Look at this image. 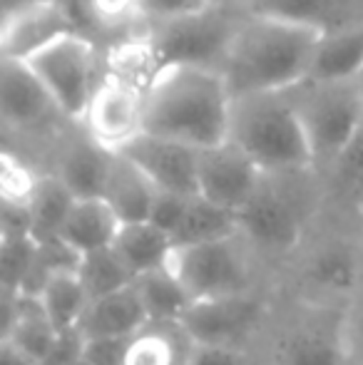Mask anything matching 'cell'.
<instances>
[{"mask_svg":"<svg viewBox=\"0 0 363 365\" xmlns=\"http://www.w3.org/2000/svg\"><path fill=\"white\" fill-rule=\"evenodd\" d=\"M38 298L60 333L78 331L80 318L88 311L90 303V293L80 281L78 269H68L50 276L40 289Z\"/></svg>","mask_w":363,"mask_h":365,"instance_id":"4316f807","label":"cell"},{"mask_svg":"<svg viewBox=\"0 0 363 365\" xmlns=\"http://www.w3.org/2000/svg\"><path fill=\"white\" fill-rule=\"evenodd\" d=\"M309 137L316 174L334 172L363 137L359 80H304L289 90Z\"/></svg>","mask_w":363,"mask_h":365,"instance_id":"277c9868","label":"cell"},{"mask_svg":"<svg viewBox=\"0 0 363 365\" xmlns=\"http://www.w3.org/2000/svg\"><path fill=\"white\" fill-rule=\"evenodd\" d=\"M229 140L244 149L264 174L316 172L309 137L289 90L234 97Z\"/></svg>","mask_w":363,"mask_h":365,"instance_id":"3957f363","label":"cell"},{"mask_svg":"<svg viewBox=\"0 0 363 365\" xmlns=\"http://www.w3.org/2000/svg\"><path fill=\"white\" fill-rule=\"evenodd\" d=\"M187 194H175V192H157L155 204H152V212H150V221L157 224L160 229H165L167 234H175L177 226L187 212V204H189Z\"/></svg>","mask_w":363,"mask_h":365,"instance_id":"836d02e7","label":"cell"},{"mask_svg":"<svg viewBox=\"0 0 363 365\" xmlns=\"http://www.w3.org/2000/svg\"><path fill=\"white\" fill-rule=\"evenodd\" d=\"M264 179V172L232 140L199 149V194L232 212H242Z\"/></svg>","mask_w":363,"mask_h":365,"instance_id":"8fae6325","label":"cell"},{"mask_svg":"<svg viewBox=\"0 0 363 365\" xmlns=\"http://www.w3.org/2000/svg\"><path fill=\"white\" fill-rule=\"evenodd\" d=\"M321 30L274 15L247 13L219 73L234 97L291 90L311 73Z\"/></svg>","mask_w":363,"mask_h":365,"instance_id":"6da1fadb","label":"cell"},{"mask_svg":"<svg viewBox=\"0 0 363 365\" xmlns=\"http://www.w3.org/2000/svg\"><path fill=\"white\" fill-rule=\"evenodd\" d=\"M344 326L351 365H363V296L351 301L349 311L344 313Z\"/></svg>","mask_w":363,"mask_h":365,"instance_id":"8d00e7d4","label":"cell"},{"mask_svg":"<svg viewBox=\"0 0 363 365\" xmlns=\"http://www.w3.org/2000/svg\"><path fill=\"white\" fill-rule=\"evenodd\" d=\"M244 15L247 10L237 0H209L175 18L147 20L145 33L160 55L162 70L170 65L219 70Z\"/></svg>","mask_w":363,"mask_h":365,"instance_id":"5b68a950","label":"cell"},{"mask_svg":"<svg viewBox=\"0 0 363 365\" xmlns=\"http://www.w3.org/2000/svg\"><path fill=\"white\" fill-rule=\"evenodd\" d=\"M361 217H363V214H361Z\"/></svg>","mask_w":363,"mask_h":365,"instance_id":"ee69618b","label":"cell"},{"mask_svg":"<svg viewBox=\"0 0 363 365\" xmlns=\"http://www.w3.org/2000/svg\"><path fill=\"white\" fill-rule=\"evenodd\" d=\"M120 226V217L102 197H80L75 199L73 209L65 219L60 239L83 256L115 244Z\"/></svg>","mask_w":363,"mask_h":365,"instance_id":"603a6c76","label":"cell"},{"mask_svg":"<svg viewBox=\"0 0 363 365\" xmlns=\"http://www.w3.org/2000/svg\"><path fill=\"white\" fill-rule=\"evenodd\" d=\"M272 351V361L264 365H351L344 316L339 323L294 321L276 336Z\"/></svg>","mask_w":363,"mask_h":365,"instance_id":"5bb4252c","label":"cell"},{"mask_svg":"<svg viewBox=\"0 0 363 365\" xmlns=\"http://www.w3.org/2000/svg\"><path fill=\"white\" fill-rule=\"evenodd\" d=\"M90 5L102 35L130 30L137 23H147L145 0H90ZM135 33H140V30H135Z\"/></svg>","mask_w":363,"mask_h":365,"instance_id":"d6a6232c","label":"cell"},{"mask_svg":"<svg viewBox=\"0 0 363 365\" xmlns=\"http://www.w3.org/2000/svg\"><path fill=\"white\" fill-rule=\"evenodd\" d=\"M75 194L55 172H45L35 189V197L30 202V234L38 241L58 239L63 224L68 219L70 209L75 204Z\"/></svg>","mask_w":363,"mask_h":365,"instance_id":"484cf974","label":"cell"},{"mask_svg":"<svg viewBox=\"0 0 363 365\" xmlns=\"http://www.w3.org/2000/svg\"><path fill=\"white\" fill-rule=\"evenodd\" d=\"M304 281L316 301L356 298L361 286V254L344 239L316 246L304 264Z\"/></svg>","mask_w":363,"mask_h":365,"instance_id":"2e32d148","label":"cell"},{"mask_svg":"<svg viewBox=\"0 0 363 365\" xmlns=\"http://www.w3.org/2000/svg\"><path fill=\"white\" fill-rule=\"evenodd\" d=\"M112 246L120 254V259L125 261L130 274L137 279V276L147 274V271L167 266L172 249H175V241L165 229H160V226L147 219L122 224Z\"/></svg>","mask_w":363,"mask_h":365,"instance_id":"cb8c5ba5","label":"cell"},{"mask_svg":"<svg viewBox=\"0 0 363 365\" xmlns=\"http://www.w3.org/2000/svg\"><path fill=\"white\" fill-rule=\"evenodd\" d=\"M147 318V308L132 281L125 289L90 298L88 311L80 318L78 333L83 338H127Z\"/></svg>","mask_w":363,"mask_h":365,"instance_id":"ffe728a7","label":"cell"},{"mask_svg":"<svg viewBox=\"0 0 363 365\" xmlns=\"http://www.w3.org/2000/svg\"><path fill=\"white\" fill-rule=\"evenodd\" d=\"M361 68H363V23L321 35L309 77L311 80H354L361 73Z\"/></svg>","mask_w":363,"mask_h":365,"instance_id":"d4e9b609","label":"cell"},{"mask_svg":"<svg viewBox=\"0 0 363 365\" xmlns=\"http://www.w3.org/2000/svg\"><path fill=\"white\" fill-rule=\"evenodd\" d=\"M43 3H48V0H0V23H8V20L18 18L20 13H28Z\"/></svg>","mask_w":363,"mask_h":365,"instance_id":"f35d334b","label":"cell"},{"mask_svg":"<svg viewBox=\"0 0 363 365\" xmlns=\"http://www.w3.org/2000/svg\"><path fill=\"white\" fill-rule=\"evenodd\" d=\"M239 234V214L232 209H224L219 204L204 199L202 194H194L187 204V212L172 234L175 246L202 244V241L224 239V236Z\"/></svg>","mask_w":363,"mask_h":365,"instance_id":"83f0119b","label":"cell"},{"mask_svg":"<svg viewBox=\"0 0 363 365\" xmlns=\"http://www.w3.org/2000/svg\"><path fill=\"white\" fill-rule=\"evenodd\" d=\"M160 73V55H157L155 45L147 38L145 30L112 40L110 48L102 55V75L125 82V85L135 87L145 95L155 85Z\"/></svg>","mask_w":363,"mask_h":365,"instance_id":"7402d4cb","label":"cell"},{"mask_svg":"<svg viewBox=\"0 0 363 365\" xmlns=\"http://www.w3.org/2000/svg\"><path fill=\"white\" fill-rule=\"evenodd\" d=\"M120 152H125L160 192L187 197L199 194V149L142 132Z\"/></svg>","mask_w":363,"mask_h":365,"instance_id":"4fadbf2b","label":"cell"},{"mask_svg":"<svg viewBox=\"0 0 363 365\" xmlns=\"http://www.w3.org/2000/svg\"><path fill=\"white\" fill-rule=\"evenodd\" d=\"M68 33H75L68 13L58 0H48L8 23H0V58L30 60Z\"/></svg>","mask_w":363,"mask_h":365,"instance_id":"ac0fdd59","label":"cell"},{"mask_svg":"<svg viewBox=\"0 0 363 365\" xmlns=\"http://www.w3.org/2000/svg\"><path fill=\"white\" fill-rule=\"evenodd\" d=\"M112 149L102 147L92 140L90 132L83 125H75V132L63 137L58 145L53 172L70 187L75 197H102L105 179L110 172Z\"/></svg>","mask_w":363,"mask_h":365,"instance_id":"9a60e30c","label":"cell"},{"mask_svg":"<svg viewBox=\"0 0 363 365\" xmlns=\"http://www.w3.org/2000/svg\"><path fill=\"white\" fill-rule=\"evenodd\" d=\"M35 256H38V239L30 231H3V251H0L3 291L18 293L23 289Z\"/></svg>","mask_w":363,"mask_h":365,"instance_id":"4dcf8cb0","label":"cell"},{"mask_svg":"<svg viewBox=\"0 0 363 365\" xmlns=\"http://www.w3.org/2000/svg\"><path fill=\"white\" fill-rule=\"evenodd\" d=\"M351 192H354V204L356 209L363 214V147H361V157H359V167L354 172V179H351Z\"/></svg>","mask_w":363,"mask_h":365,"instance_id":"ab89813d","label":"cell"},{"mask_svg":"<svg viewBox=\"0 0 363 365\" xmlns=\"http://www.w3.org/2000/svg\"><path fill=\"white\" fill-rule=\"evenodd\" d=\"M70 122H83L90 100L102 80L100 50L83 33H68L38 55L25 60Z\"/></svg>","mask_w":363,"mask_h":365,"instance_id":"ba28073f","label":"cell"},{"mask_svg":"<svg viewBox=\"0 0 363 365\" xmlns=\"http://www.w3.org/2000/svg\"><path fill=\"white\" fill-rule=\"evenodd\" d=\"M40 177L43 174L35 172L20 154L10 152V149L0 154V197H3V204L30 207Z\"/></svg>","mask_w":363,"mask_h":365,"instance_id":"1f68e13d","label":"cell"},{"mask_svg":"<svg viewBox=\"0 0 363 365\" xmlns=\"http://www.w3.org/2000/svg\"><path fill=\"white\" fill-rule=\"evenodd\" d=\"M145 92L102 75L80 125L102 147L120 152L145 132Z\"/></svg>","mask_w":363,"mask_h":365,"instance_id":"9c48e42d","label":"cell"},{"mask_svg":"<svg viewBox=\"0 0 363 365\" xmlns=\"http://www.w3.org/2000/svg\"><path fill=\"white\" fill-rule=\"evenodd\" d=\"M0 351H3V365H38L30 358H25L23 353L15 351L10 343H0Z\"/></svg>","mask_w":363,"mask_h":365,"instance_id":"60d3db41","label":"cell"},{"mask_svg":"<svg viewBox=\"0 0 363 365\" xmlns=\"http://www.w3.org/2000/svg\"><path fill=\"white\" fill-rule=\"evenodd\" d=\"M264 303L254 296V291L234 293V296L194 301L182 321L197 338V343L244 348L247 338H252L262 326Z\"/></svg>","mask_w":363,"mask_h":365,"instance_id":"7c38bea8","label":"cell"},{"mask_svg":"<svg viewBox=\"0 0 363 365\" xmlns=\"http://www.w3.org/2000/svg\"><path fill=\"white\" fill-rule=\"evenodd\" d=\"M316 172L264 174L262 184L239 212V231L254 251L284 256L301 246L311 219L309 182Z\"/></svg>","mask_w":363,"mask_h":365,"instance_id":"8992f818","label":"cell"},{"mask_svg":"<svg viewBox=\"0 0 363 365\" xmlns=\"http://www.w3.org/2000/svg\"><path fill=\"white\" fill-rule=\"evenodd\" d=\"M234 95L214 68L170 65L145 100V132L207 149L229 140Z\"/></svg>","mask_w":363,"mask_h":365,"instance_id":"7a4b0ae2","label":"cell"},{"mask_svg":"<svg viewBox=\"0 0 363 365\" xmlns=\"http://www.w3.org/2000/svg\"><path fill=\"white\" fill-rule=\"evenodd\" d=\"M75 365H90V363H85V361H83V358H80V361H78V363H75Z\"/></svg>","mask_w":363,"mask_h":365,"instance_id":"7bdbcfd3","label":"cell"},{"mask_svg":"<svg viewBox=\"0 0 363 365\" xmlns=\"http://www.w3.org/2000/svg\"><path fill=\"white\" fill-rule=\"evenodd\" d=\"M0 117L3 125L18 135L43 132L65 120L30 65L13 58H0Z\"/></svg>","mask_w":363,"mask_h":365,"instance_id":"30bf717a","label":"cell"},{"mask_svg":"<svg viewBox=\"0 0 363 365\" xmlns=\"http://www.w3.org/2000/svg\"><path fill=\"white\" fill-rule=\"evenodd\" d=\"M157 192L160 189L152 184V179L125 152L112 154L110 172H107L105 189H102V199L115 209V214L120 217L122 224L150 219Z\"/></svg>","mask_w":363,"mask_h":365,"instance_id":"44dd1931","label":"cell"},{"mask_svg":"<svg viewBox=\"0 0 363 365\" xmlns=\"http://www.w3.org/2000/svg\"><path fill=\"white\" fill-rule=\"evenodd\" d=\"M189 365H252L244 348L214 346V343H197Z\"/></svg>","mask_w":363,"mask_h":365,"instance_id":"d590c367","label":"cell"},{"mask_svg":"<svg viewBox=\"0 0 363 365\" xmlns=\"http://www.w3.org/2000/svg\"><path fill=\"white\" fill-rule=\"evenodd\" d=\"M127 338H83V361L90 365H122Z\"/></svg>","mask_w":363,"mask_h":365,"instance_id":"e575fe53","label":"cell"},{"mask_svg":"<svg viewBox=\"0 0 363 365\" xmlns=\"http://www.w3.org/2000/svg\"><path fill=\"white\" fill-rule=\"evenodd\" d=\"M78 276L83 281V286L88 289L90 298L105 296L117 289H125L135 281V276L130 274V269L125 266V261L120 259V254L115 251V246L107 249H97L90 254H83L78 261Z\"/></svg>","mask_w":363,"mask_h":365,"instance_id":"f546056e","label":"cell"},{"mask_svg":"<svg viewBox=\"0 0 363 365\" xmlns=\"http://www.w3.org/2000/svg\"><path fill=\"white\" fill-rule=\"evenodd\" d=\"M207 3L209 0H145V18L147 20L175 18V15L197 10Z\"/></svg>","mask_w":363,"mask_h":365,"instance_id":"74e56055","label":"cell"},{"mask_svg":"<svg viewBox=\"0 0 363 365\" xmlns=\"http://www.w3.org/2000/svg\"><path fill=\"white\" fill-rule=\"evenodd\" d=\"M135 289L140 291L150 318H184V313L194 303L180 279L167 266L137 276Z\"/></svg>","mask_w":363,"mask_h":365,"instance_id":"f1b7e54d","label":"cell"},{"mask_svg":"<svg viewBox=\"0 0 363 365\" xmlns=\"http://www.w3.org/2000/svg\"><path fill=\"white\" fill-rule=\"evenodd\" d=\"M197 338L182 318H147L125 343L122 365H189Z\"/></svg>","mask_w":363,"mask_h":365,"instance_id":"e0dca14e","label":"cell"},{"mask_svg":"<svg viewBox=\"0 0 363 365\" xmlns=\"http://www.w3.org/2000/svg\"><path fill=\"white\" fill-rule=\"evenodd\" d=\"M247 13L274 15L321 33L363 23V0H237Z\"/></svg>","mask_w":363,"mask_h":365,"instance_id":"d6986e66","label":"cell"},{"mask_svg":"<svg viewBox=\"0 0 363 365\" xmlns=\"http://www.w3.org/2000/svg\"><path fill=\"white\" fill-rule=\"evenodd\" d=\"M252 251L239 231L224 239L175 246L167 269L180 279L192 301L234 296L252 291Z\"/></svg>","mask_w":363,"mask_h":365,"instance_id":"52a82bcc","label":"cell"},{"mask_svg":"<svg viewBox=\"0 0 363 365\" xmlns=\"http://www.w3.org/2000/svg\"><path fill=\"white\" fill-rule=\"evenodd\" d=\"M356 80H359V87H361V92H363V68H361V73L356 75Z\"/></svg>","mask_w":363,"mask_h":365,"instance_id":"b9f144b4","label":"cell"}]
</instances>
